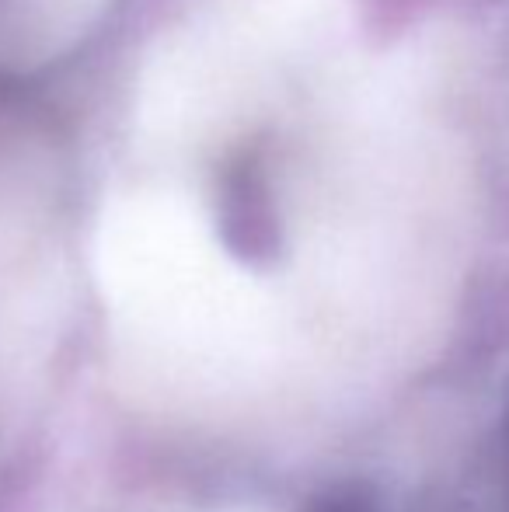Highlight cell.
Segmentation results:
<instances>
[{"mask_svg": "<svg viewBox=\"0 0 509 512\" xmlns=\"http://www.w3.org/2000/svg\"><path fill=\"white\" fill-rule=\"evenodd\" d=\"M220 230L227 248L245 262H265L276 255L279 227L262 175L252 164H238L224 175L220 189Z\"/></svg>", "mask_w": 509, "mask_h": 512, "instance_id": "cell-1", "label": "cell"}, {"mask_svg": "<svg viewBox=\"0 0 509 512\" xmlns=\"http://www.w3.org/2000/svg\"><path fill=\"white\" fill-rule=\"evenodd\" d=\"M307 512H374V502L363 492H335L318 499Z\"/></svg>", "mask_w": 509, "mask_h": 512, "instance_id": "cell-2", "label": "cell"}]
</instances>
